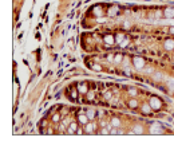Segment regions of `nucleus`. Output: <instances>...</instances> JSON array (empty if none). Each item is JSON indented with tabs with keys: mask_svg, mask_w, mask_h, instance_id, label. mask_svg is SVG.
<instances>
[{
	"mask_svg": "<svg viewBox=\"0 0 174 157\" xmlns=\"http://www.w3.org/2000/svg\"><path fill=\"white\" fill-rule=\"evenodd\" d=\"M131 63L137 70H142L143 67L146 66V62H145V59H143L142 56H134L131 59Z\"/></svg>",
	"mask_w": 174,
	"mask_h": 157,
	"instance_id": "obj_1",
	"label": "nucleus"
},
{
	"mask_svg": "<svg viewBox=\"0 0 174 157\" xmlns=\"http://www.w3.org/2000/svg\"><path fill=\"white\" fill-rule=\"evenodd\" d=\"M149 104H150V106H151V109L153 110H160L161 108H162V101H161L158 97H151L150 98V101H149Z\"/></svg>",
	"mask_w": 174,
	"mask_h": 157,
	"instance_id": "obj_2",
	"label": "nucleus"
},
{
	"mask_svg": "<svg viewBox=\"0 0 174 157\" xmlns=\"http://www.w3.org/2000/svg\"><path fill=\"white\" fill-rule=\"evenodd\" d=\"M149 132L151 133V134H162V133H164V129H162L161 124H158V122H154V124H151V125H150Z\"/></svg>",
	"mask_w": 174,
	"mask_h": 157,
	"instance_id": "obj_3",
	"label": "nucleus"
},
{
	"mask_svg": "<svg viewBox=\"0 0 174 157\" xmlns=\"http://www.w3.org/2000/svg\"><path fill=\"white\" fill-rule=\"evenodd\" d=\"M95 128H97V125H95L94 122H88L87 125H84V133L86 134H94Z\"/></svg>",
	"mask_w": 174,
	"mask_h": 157,
	"instance_id": "obj_4",
	"label": "nucleus"
},
{
	"mask_svg": "<svg viewBox=\"0 0 174 157\" xmlns=\"http://www.w3.org/2000/svg\"><path fill=\"white\" fill-rule=\"evenodd\" d=\"M103 42L106 43L107 46H114L115 44V36L111 34H107L103 36Z\"/></svg>",
	"mask_w": 174,
	"mask_h": 157,
	"instance_id": "obj_5",
	"label": "nucleus"
},
{
	"mask_svg": "<svg viewBox=\"0 0 174 157\" xmlns=\"http://www.w3.org/2000/svg\"><path fill=\"white\" fill-rule=\"evenodd\" d=\"M88 121H90V118L87 117L86 113H79L78 114V122H79L80 125H87Z\"/></svg>",
	"mask_w": 174,
	"mask_h": 157,
	"instance_id": "obj_6",
	"label": "nucleus"
},
{
	"mask_svg": "<svg viewBox=\"0 0 174 157\" xmlns=\"http://www.w3.org/2000/svg\"><path fill=\"white\" fill-rule=\"evenodd\" d=\"M78 122H75V121H72L71 124H70V126H68V130H67V134H77V130H78Z\"/></svg>",
	"mask_w": 174,
	"mask_h": 157,
	"instance_id": "obj_7",
	"label": "nucleus"
},
{
	"mask_svg": "<svg viewBox=\"0 0 174 157\" xmlns=\"http://www.w3.org/2000/svg\"><path fill=\"white\" fill-rule=\"evenodd\" d=\"M164 47L166 51H174V40L173 39H166L164 43Z\"/></svg>",
	"mask_w": 174,
	"mask_h": 157,
	"instance_id": "obj_8",
	"label": "nucleus"
},
{
	"mask_svg": "<svg viewBox=\"0 0 174 157\" xmlns=\"http://www.w3.org/2000/svg\"><path fill=\"white\" fill-rule=\"evenodd\" d=\"M141 112H142L143 114H150V113L153 112V109H151V106H150L149 102H147V104L141 105Z\"/></svg>",
	"mask_w": 174,
	"mask_h": 157,
	"instance_id": "obj_9",
	"label": "nucleus"
},
{
	"mask_svg": "<svg viewBox=\"0 0 174 157\" xmlns=\"http://www.w3.org/2000/svg\"><path fill=\"white\" fill-rule=\"evenodd\" d=\"M143 132H145V129H143V126L141 124H137V125L133 126L131 133H134V134H142Z\"/></svg>",
	"mask_w": 174,
	"mask_h": 157,
	"instance_id": "obj_10",
	"label": "nucleus"
},
{
	"mask_svg": "<svg viewBox=\"0 0 174 157\" xmlns=\"http://www.w3.org/2000/svg\"><path fill=\"white\" fill-rule=\"evenodd\" d=\"M164 15L166 19H173L174 17V8H165Z\"/></svg>",
	"mask_w": 174,
	"mask_h": 157,
	"instance_id": "obj_11",
	"label": "nucleus"
},
{
	"mask_svg": "<svg viewBox=\"0 0 174 157\" xmlns=\"http://www.w3.org/2000/svg\"><path fill=\"white\" fill-rule=\"evenodd\" d=\"M78 91H79V94H87L88 93V87H87L86 83H79L78 85Z\"/></svg>",
	"mask_w": 174,
	"mask_h": 157,
	"instance_id": "obj_12",
	"label": "nucleus"
},
{
	"mask_svg": "<svg viewBox=\"0 0 174 157\" xmlns=\"http://www.w3.org/2000/svg\"><path fill=\"white\" fill-rule=\"evenodd\" d=\"M110 125L114 126V128H121L122 122H121V119H119L118 117H113L111 121H110Z\"/></svg>",
	"mask_w": 174,
	"mask_h": 157,
	"instance_id": "obj_13",
	"label": "nucleus"
},
{
	"mask_svg": "<svg viewBox=\"0 0 174 157\" xmlns=\"http://www.w3.org/2000/svg\"><path fill=\"white\" fill-rule=\"evenodd\" d=\"M86 114H87V117H88V118L93 121V119L95 118V114H97V112H95L94 109H87V110H86Z\"/></svg>",
	"mask_w": 174,
	"mask_h": 157,
	"instance_id": "obj_14",
	"label": "nucleus"
},
{
	"mask_svg": "<svg viewBox=\"0 0 174 157\" xmlns=\"http://www.w3.org/2000/svg\"><path fill=\"white\" fill-rule=\"evenodd\" d=\"M123 39H125V35L122 34V32L115 35V43H117V44H121V43L123 42Z\"/></svg>",
	"mask_w": 174,
	"mask_h": 157,
	"instance_id": "obj_15",
	"label": "nucleus"
},
{
	"mask_svg": "<svg viewBox=\"0 0 174 157\" xmlns=\"http://www.w3.org/2000/svg\"><path fill=\"white\" fill-rule=\"evenodd\" d=\"M62 119V113H55V114L52 115V122H55V124H58V122Z\"/></svg>",
	"mask_w": 174,
	"mask_h": 157,
	"instance_id": "obj_16",
	"label": "nucleus"
},
{
	"mask_svg": "<svg viewBox=\"0 0 174 157\" xmlns=\"http://www.w3.org/2000/svg\"><path fill=\"white\" fill-rule=\"evenodd\" d=\"M129 108L130 109H137L138 108V101H137V99H130L129 101Z\"/></svg>",
	"mask_w": 174,
	"mask_h": 157,
	"instance_id": "obj_17",
	"label": "nucleus"
},
{
	"mask_svg": "<svg viewBox=\"0 0 174 157\" xmlns=\"http://www.w3.org/2000/svg\"><path fill=\"white\" fill-rule=\"evenodd\" d=\"M78 93H79V91H78V87H72V90H71V99L75 101V99L78 98V95H77Z\"/></svg>",
	"mask_w": 174,
	"mask_h": 157,
	"instance_id": "obj_18",
	"label": "nucleus"
},
{
	"mask_svg": "<svg viewBox=\"0 0 174 157\" xmlns=\"http://www.w3.org/2000/svg\"><path fill=\"white\" fill-rule=\"evenodd\" d=\"M122 59H123V56H122L121 54H117V55H114V63H115V65H119V63L122 62Z\"/></svg>",
	"mask_w": 174,
	"mask_h": 157,
	"instance_id": "obj_19",
	"label": "nucleus"
},
{
	"mask_svg": "<svg viewBox=\"0 0 174 157\" xmlns=\"http://www.w3.org/2000/svg\"><path fill=\"white\" fill-rule=\"evenodd\" d=\"M117 12H118V7H111L110 10H108V15H110V16L117 15Z\"/></svg>",
	"mask_w": 174,
	"mask_h": 157,
	"instance_id": "obj_20",
	"label": "nucleus"
},
{
	"mask_svg": "<svg viewBox=\"0 0 174 157\" xmlns=\"http://www.w3.org/2000/svg\"><path fill=\"white\" fill-rule=\"evenodd\" d=\"M137 93H138V91H137V89H129V94L133 95V97H135Z\"/></svg>",
	"mask_w": 174,
	"mask_h": 157,
	"instance_id": "obj_21",
	"label": "nucleus"
},
{
	"mask_svg": "<svg viewBox=\"0 0 174 157\" xmlns=\"http://www.w3.org/2000/svg\"><path fill=\"white\" fill-rule=\"evenodd\" d=\"M129 43H130V39H127V38H126V39H125V42H122L119 46H121V47H126V46L129 44Z\"/></svg>",
	"mask_w": 174,
	"mask_h": 157,
	"instance_id": "obj_22",
	"label": "nucleus"
},
{
	"mask_svg": "<svg viewBox=\"0 0 174 157\" xmlns=\"http://www.w3.org/2000/svg\"><path fill=\"white\" fill-rule=\"evenodd\" d=\"M107 59H108V62H114V55H113V54H110V55L107 56Z\"/></svg>",
	"mask_w": 174,
	"mask_h": 157,
	"instance_id": "obj_23",
	"label": "nucleus"
},
{
	"mask_svg": "<svg viewBox=\"0 0 174 157\" xmlns=\"http://www.w3.org/2000/svg\"><path fill=\"white\" fill-rule=\"evenodd\" d=\"M87 98L88 99H94V94L93 93H87Z\"/></svg>",
	"mask_w": 174,
	"mask_h": 157,
	"instance_id": "obj_24",
	"label": "nucleus"
},
{
	"mask_svg": "<svg viewBox=\"0 0 174 157\" xmlns=\"http://www.w3.org/2000/svg\"><path fill=\"white\" fill-rule=\"evenodd\" d=\"M82 133H84V130L82 129V128H78V130H77V134H82Z\"/></svg>",
	"mask_w": 174,
	"mask_h": 157,
	"instance_id": "obj_25",
	"label": "nucleus"
},
{
	"mask_svg": "<svg viewBox=\"0 0 174 157\" xmlns=\"http://www.w3.org/2000/svg\"><path fill=\"white\" fill-rule=\"evenodd\" d=\"M169 32H170L171 35H174V26H173V27H170V28H169Z\"/></svg>",
	"mask_w": 174,
	"mask_h": 157,
	"instance_id": "obj_26",
	"label": "nucleus"
},
{
	"mask_svg": "<svg viewBox=\"0 0 174 157\" xmlns=\"http://www.w3.org/2000/svg\"><path fill=\"white\" fill-rule=\"evenodd\" d=\"M93 69H95V70H101V66H98V65H95V66H93Z\"/></svg>",
	"mask_w": 174,
	"mask_h": 157,
	"instance_id": "obj_27",
	"label": "nucleus"
}]
</instances>
